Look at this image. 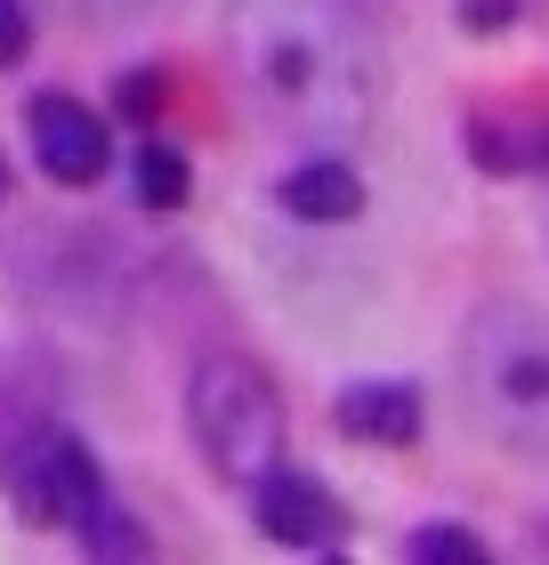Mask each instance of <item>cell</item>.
Here are the masks:
<instances>
[{
  "mask_svg": "<svg viewBox=\"0 0 549 565\" xmlns=\"http://www.w3.org/2000/svg\"><path fill=\"white\" fill-rule=\"evenodd\" d=\"M251 518L267 525V542H283V550H316L324 533L339 525V509H331V493L316 477H292V469H267L251 484Z\"/></svg>",
  "mask_w": 549,
  "mask_h": 565,
  "instance_id": "7",
  "label": "cell"
},
{
  "mask_svg": "<svg viewBox=\"0 0 549 565\" xmlns=\"http://www.w3.org/2000/svg\"><path fill=\"white\" fill-rule=\"evenodd\" d=\"M331 420L348 428L356 445H412V436H421V388H404V380H356V388L331 404Z\"/></svg>",
  "mask_w": 549,
  "mask_h": 565,
  "instance_id": "8",
  "label": "cell"
},
{
  "mask_svg": "<svg viewBox=\"0 0 549 565\" xmlns=\"http://www.w3.org/2000/svg\"><path fill=\"white\" fill-rule=\"evenodd\" d=\"M234 73L292 138L348 146L380 106V41L356 0H234Z\"/></svg>",
  "mask_w": 549,
  "mask_h": 565,
  "instance_id": "1",
  "label": "cell"
},
{
  "mask_svg": "<svg viewBox=\"0 0 549 565\" xmlns=\"http://www.w3.org/2000/svg\"><path fill=\"white\" fill-rule=\"evenodd\" d=\"M0 194H9V162H0Z\"/></svg>",
  "mask_w": 549,
  "mask_h": 565,
  "instance_id": "14",
  "label": "cell"
},
{
  "mask_svg": "<svg viewBox=\"0 0 549 565\" xmlns=\"http://www.w3.org/2000/svg\"><path fill=\"white\" fill-rule=\"evenodd\" d=\"M24 49H33V24H24L17 0H0V65H17Z\"/></svg>",
  "mask_w": 549,
  "mask_h": 565,
  "instance_id": "13",
  "label": "cell"
},
{
  "mask_svg": "<svg viewBox=\"0 0 549 565\" xmlns=\"http://www.w3.org/2000/svg\"><path fill=\"white\" fill-rule=\"evenodd\" d=\"M283 211L307 218V226H348L363 211V178L348 162H299V170H283Z\"/></svg>",
  "mask_w": 549,
  "mask_h": 565,
  "instance_id": "9",
  "label": "cell"
},
{
  "mask_svg": "<svg viewBox=\"0 0 549 565\" xmlns=\"http://www.w3.org/2000/svg\"><path fill=\"white\" fill-rule=\"evenodd\" d=\"M73 533H82V565H154V533L129 518V509H114V501L89 509Z\"/></svg>",
  "mask_w": 549,
  "mask_h": 565,
  "instance_id": "10",
  "label": "cell"
},
{
  "mask_svg": "<svg viewBox=\"0 0 549 565\" xmlns=\"http://www.w3.org/2000/svg\"><path fill=\"white\" fill-rule=\"evenodd\" d=\"M24 130H33V153H41V170L57 178V186H97L106 178V121H97L89 106H73V97H33V114H24Z\"/></svg>",
  "mask_w": 549,
  "mask_h": 565,
  "instance_id": "6",
  "label": "cell"
},
{
  "mask_svg": "<svg viewBox=\"0 0 549 565\" xmlns=\"http://www.w3.org/2000/svg\"><path fill=\"white\" fill-rule=\"evenodd\" d=\"M404 565H493V550L468 525H421L412 550H404Z\"/></svg>",
  "mask_w": 549,
  "mask_h": 565,
  "instance_id": "12",
  "label": "cell"
},
{
  "mask_svg": "<svg viewBox=\"0 0 549 565\" xmlns=\"http://www.w3.org/2000/svg\"><path fill=\"white\" fill-rule=\"evenodd\" d=\"M187 420H194L202 460L243 493L283 460V396L251 355H202L187 380Z\"/></svg>",
  "mask_w": 549,
  "mask_h": 565,
  "instance_id": "3",
  "label": "cell"
},
{
  "mask_svg": "<svg viewBox=\"0 0 549 565\" xmlns=\"http://www.w3.org/2000/svg\"><path fill=\"white\" fill-rule=\"evenodd\" d=\"M461 388L493 445L549 460V316L493 299L461 331Z\"/></svg>",
  "mask_w": 549,
  "mask_h": 565,
  "instance_id": "2",
  "label": "cell"
},
{
  "mask_svg": "<svg viewBox=\"0 0 549 565\" xmlns=\"http://www.w3.org/2000/svg\"><path fill=\"white\" fill-rule=\"evenodd\" d=\"M9 493H17V509H24L33 525H82L89 509H106V469L89 460V445H82L73 428H57V436H49V445L9 477Z\"/></svg>",
  "mask_w": 549,
  "mask_h": 565,
  "instance_id": "4",
  "label": "cell"
},
{
  "mask_svg": "<svg viewBox=\"0 0 549 565\" xmlns=\"http://www.w3.org/2000/svg\"><path fill=\"white\" fill-rule=\"evenodd\" d=\"M65 428V396H57V380H49L33 355H17V348H0V484H9L24 460H33L49 436Z\"/></svg>",
  "mask_w": 549,
  "mask_h": 565,
  "instance_id": "5",
  "label": "cell"
},
{
  "mask_svg": "<svg viewBox=\"0 0 549 565\" xmlns=\"http://www.w3.org/2000/svg\"><path fill=\"white\" fill-rule=\"evenodd\" d=\"M129 178H138V202H146V211H178L187 186H194L187 153H170V146H146L138 162H129Z\"/></svg>",
  "mask_w": 549,
  "mask_h": 565,
  "instance_id": "11",
  "label": "cell"
}]
</instances>
